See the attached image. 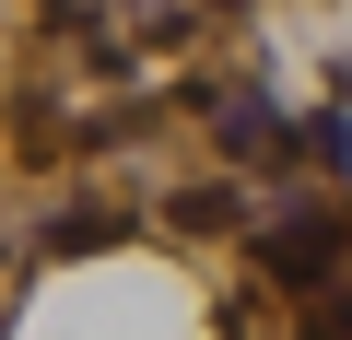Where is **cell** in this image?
I'll return each instance as SVG.
<instances>
[{
	"label": "cell",
	"instance_id": "2",
	"mask_svg": "<svg viewBox=\"0 0 352 340\" xmlns=\"http://www.w3.org/2000/svg\"><path fill=\"white\" fill-rule=\"evenodd\" d=\"M200 129H212V152H235V164L294 152V117H282L258 82H200Z\"/></svg>",
	"mask_w": 352,
	"mask_h": 340
},
{
	"label": "cell",
	"instance_id": "4",
	"mask_svg": "<svg viewBox=\"0 0 352 340\" xmlns=\"http://www.w3.org/2000/svg\"><path fill=\"white\" fill-rule=\"evenodd\" d=\"M223 12H247V0H223Z\"/></svg>",
	"mask_w": 352,
	"mask_h": 340
},
{
	"label": "cell",
	"instance_id": "1",
	"mask_svg": "<svg viewBox=\"0 0 352 340\" xmlns=\"http://www.w3.org/2000/svg\"><path fill=\"white\" fill-rule=\"evenodd\" d=\"M258 270L294 282V293H329V282L352 270V200H282V212L258 223Z\"/></svg>",
	"mask_w": 352,
	"mask_h": 340
},
{
	"label": "cell",
	"instance_id": "3",
	"mask_svg": "<svg viewBox=\"0 0 352 340\" xmlns=\"http://www.w3.org/2000/svg\"><path fill=\"white\" fill-rule=\"evenodd\" d=\"M106 235H129V212H106V200H71L59 223H36V247H47V258H82V247H106Z\"/></svg>",
	"mask_w": 352,
	"mask_h": 340
}]
</instances>
